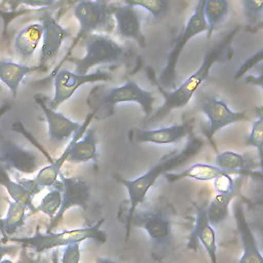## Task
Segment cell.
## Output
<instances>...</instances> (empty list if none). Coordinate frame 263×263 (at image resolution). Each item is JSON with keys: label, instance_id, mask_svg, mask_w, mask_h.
<instances>
[{"label": "cell", "instance_id": "6da1fadb", "mask_svg": "<svg viewBox=\"0 0 263 263\" xmlns=\"http://www.w3.org/2000/svg\"><path fill=\"white\" fill-rule=\"evenodd\" d=\"M238 29L239 27H235L218 42L208 48L199 68L193 74H191L179 87L174 88V90L171 92H166L159 84L157 85L163 97V104L155 111L153 115L145 120L147 124H152L165 118L172 111L184 108L189 103L195 91L209 77L212 66L226 57L232 39Z\"/></svg>", "mask_w": 263, "mask_h": 263}, {"label": "cell", "instance_id": "7a4b0ae2", "mask_svg": "<svg viewBox=\"0 0 263 263\" xmlns=\"http://www.w3.org/2000/svg\"><path fill=\"white\" fill-rule=\"evenodd\" d=\"M202 145L203 142L201 139L192 138L190 141H188L186 146L180 152H174L171 156L161 159L144 175L133 180H127L122 177L116 176V180L124 186L128 194L129 209L127 213L126 223L133 216L136 209H138V206L144 202L149 189L154 185L156 180L161 175H165L166 173L183 165L188 160L192 159L196 154H198Z\"/></svg>", "mask_w": 263, "mask_h": 263}, {"label": "cell", "instance_id": "3957f363", "mask_svg": "<svg viewBox=\"0 0 263 263\" xmlns=\"http://www.w3.org/2000/svg\"><path fill=\"white\" fill-rule=\"evenodd\" d=\"M155 101L152 92L140 87L134 80H127L121 86L111 87L108 90L93 91L88 97L89 106H95L96 115L109 116L114 112V106L120 103H137L141 106L147 118L153 112Z\"/></svg>", "mask_w": 263, "mask_h": 263}, {"label": "cell", "instance_id": "277c9868", "mask_svg": "<svg viewBox=\"0 0 263 263\" xmlns=\"http://www.w3.org/2000/svg\"><path fill=\"white\" fill-rule=\"evenodd\" d=\"M105 219L102 218L95 224L84 228L72 230H64L63 232H46L41 233L38 229L35 234L30 237L9 238L8 240L22 243L26 248L33 250L36 253H42L58 247H66L71 243H80L87 239H92L99 243H104L107 240V234L101 229Z\"/></svg>", "mask_w": 263, "mask_h": 263}, {"label": "cell", "instance_id": "5b68a950", "mask_svg": "<svg viewBox=\"0 0 263 263\" xmlns=\"http://www.w3.org/2000/svg\"><path fill=\"white\" fill-rule=\"evenodd\" d=\"M132 227L145 230L154 247L164 248L172 241V219L167 210L161 205L136 209L126 223V239Z\"/></svg>", "mask_w": 263, "mask_h": 263}, {"label": "cell", "instance_id": "8992f818", "mask_svg": "<svg viewBox=\"0 0 263 263\" xmlns=\"http://www.w3.org/2000/svg\"><path fill=\"white\" fill-rule=\"evenodd\" d=\"M85 54L81 59H67L75 65L74 73L88 74V71L98 65L118 63L124 57V48L114 39L104 34H90L86 36Z\"/></svg>", "mask_w": 263, "mask_h": 263}, {"label": "cell", "instance_id": "52a82bcc", "mask_svg": "<svg viewBox=\"0 0 263 263\" xmlns=\"http://www.w3.org/2000/svg\"><path fill=\"white\" fill-rule=\"evenodd\" d=\"M202 10L203 0H200L196 3L193 13L189 17L185 28L180 33L179 37L175 42L174 47L172 48L171 52L167 55L165 67L161 71V74L159 75L157 81L160 83V86L162 88H175L177 80V64L183 48L186 46L188 41H190L193 37L208 31V26L203 17Z\"/></svg>", "mask_w": 263, "mask_h": 263}, {"label": "cell", "instance_id": "ba28073f", "mask_svg": "<svg viewBox=\"0 0 263 263\" xmlns=\"http://www.w3.org/2000/svg\"><path fill=\"white\" fill-rule=\"evenodd\" d=\"M73 14L79 23L78 34L71 45L65 60L71 53L78 41L92 34L95 31L110 30L113 25L111 3L105 1H80L74 6Z\"/></svg>", "mask_w": 263, "mask_h": 263}, {"label": "cell", "instance_id": "9c48e42d", "mask_svg": "<svg viewBox=\"0 0 263 263\" xmlns=\"http://www.w3.org/2000/svg\"><path fill=\"white\" fill-rule=\"evenodd\" d=\"M95 115H96V112L92 110L86 116V118L82 122L80 128L72 136V139L70 140L69 144L67 145V147L65 148V150L63 151V153L60 155V157L58 159H55L54 161H51L48 165L42 166L38 171L35 178L16 180L33 197L37 193H39L43 188H45V187H51L52 188V187L55 186V184L58 183L59 175L62 173L63 164L67 161L73 144L83 136V134L87 129V127H88L91 119L95 117Z\"/></svg>", "mask_w": 263, "mask_h": 263}, {"label": "cell", "instance_id": "30bf717a", "mask_svg": "<svg viewBox=\"0 0 263 263\" xmlns=\"http://www.w3.org/2000/svg\"><path fill=\"white\" fill-rule=\"evenodd\" d=\"M43 160L38 152L29 149L0 133V164L7 170L31 175L42 166Z\"/></svg>", "mask_w": 263, "mask_h": 263}, {"label": "cell", "instance_id": "8fae6325", "mask_svg": "<svg viewBox=\"0 0 263 263\" xmlns=\"http://www.w3.org/2000/svg\"><path fill=\"white\" fill-rule=\"evenodd\" d=\"M110 79L111 74L101 69L90 74L79 75L72 71L62 68L54 75V93L52 100L49 102L48 107L52 110H55L61 104L68 101L80 86L86 83L109 81Z\"/></svg>", "mask_w": 263, "mask_h": 263}, {"label": "cell", "instance_id": "7c38bea8", "mask_svg": "<svg viewBox=\"0 0 263 263\" xmlns=\"http://www.w3.org/2000/svg\"><path fill=\"white\" fill-rule=\"evenodd\" d=\"M59 178L62 203L55 216L50 220L47 232H50L51 229L60 223L65 213L71 208L80 206L82 209H86L90 198V188L83 178L79 176L66 177L63 173L59 175Z\"/></svg>", "mask_w": 263, "mask_h": 263}, {"label": "cell", "instance_id": "4fadbf2b", "mask_svg": "<svg viewBox=\"0 0 263 263\" xmlns=\"http://www.w3.org/2000/svg\"><path fill=\"white\" fill-rule=\"evenodd\" d=\"M198 108L209 120L205 136L210 141L219 129L241 120H248L245 112L231 110L225 101L218 100L213 96L205 95L200 98L198 100Z\"/></svg>", "mask_w": 263, "mask_h": 263}, {"label": "cell", "instance_id": "5bb4252c", "mask_svg": "<svg viewBox=\"0 0 263 263\" xmlns=\"http://www.w3.org/2000/svg\"><path fill=\"white\" fill-rule=\"evenodd\" d=\"M40 24L42 25L43 33L38 66L42 69L59 54L64 40L69 36V32L49 13H45L41 17Z\"/></svg>", "mask_w": 263, "mask_h": 263}, {"label": "cell", "instance_id": "9a60e30c", "mask_svg": "<svg viewBox=\"0 0 263 263\" xmlns=\"http://www.w3.org/2000/svg\"><path fill=\"white\" fill-rule=\"evenodd\" d=\"M111 12L112 17L115 20L116 33L122 38L135 40L140 46L144 47L146 39L142 32L141 22L136 7L124 1L117 4L111 3Z\"/></svg>", "mask_w": 263, "mask_h": 263}, {"label": "cell", "instance_id": "2e32d148", "mask_svg": "<svg viewBox=\"0 0 263 263\" xmlns=\"http://www.w3.org/2000/svg\"><path fill=\"white\" fill-rule=\"evenodd\" d=\"M46 118L49 140L53 143H62L70 139L81 126V123L68 118L61 112L52 110L45 103L44 99L37 95L34 97Z\"/></svg>", "mask_w": 263, "mask_h": 263}, {"label": "cell", "instance_id": "e0dca14e", "mask_svg": "<svg viewBox=\"0 0 263 263\" xmlns=\"http://www.w3.org/2000/svg\"><path fill=\"white\" fill-rule=\"evenodd\" d=\"M192 122L193 120H190L182 124H175L167 127L133 130V138L138 143H151L156 145L175 144L190 134Z\"/></svg>", "mask_w": 263, "mask_h": 263}, {"label": "cell", "instance_id": "ac0fdd59", "mask_svg": "<svg viewBox=\"0 0 263 263\" xmlns=\"http://www.w3.org/2000/svg\"><path fill=\"white\" fill-rule=\"evenodd\" d=\"M233 213L242 246V255L238 263H263L261 252L258 248L255 235L248 224L241 202L237 201L233 205Z\"/></svg>", "mask_w": 263, "mask_h": 263}, {"label": "cell", "instance_id": "d6986e66", "mask_svg": "<svg viewBox=\"0 0 263 263\" xmlns=\"http://www.w3.org/2000/svg\"><path fill=\"white\" fill-rule=\"evenodd\" d=\"M196 241H199L204 250L206 251L212 263H217V242L216 233L214 228L211 226L205 209L197 208V216L195 221L194 230L190 236V246L196 247Z\"/></svg>", "mask_w": 263, "mask_h": 263}, {"label": "cell", "instance_id": "ffe728a7", "mask_svg": "<svg viewBox=\"0 0 263 263\" xmlns=\"http://www.w3.org/2000/svg\"><path fill=\"white\" fill-rule=\"evenodd\" d=\"M99 138L97 136L96 129L93 127H87L83 136L73 144L67 161L70 163L78 164L92 160L95 163H97L99 156L97 148Z\"/></svg>", "mask_w": 263, "mask_h": 263}, {"label": "cell", "instance_id": "44dd1931", "mask_svg": "<svg viewBox=\"0 0 263 263\" xmlns=\"http://www.w3.org/2000/svg\"><path fill=\"white\" fill-rule=\"evenodd\" d=\"M40 69L39 66H27L0 59V81L5 84L11 95L15 97L24 77Z\"/></svg>", "mask_w": 263, "mask_h": 263}, {"label": "cell", "instance_id": "7402d4cb", "mask_svg": "<svg viewBox=\"0 0 263 263\" xmlns=\"http://www.w3.org/2000/svg\"><path fill=\"white\" fill-rule=\"evenodd\" d=\"M42 25L40 23L31 24L22 29L14 38V49L23 60L30 59L38 48L42 38Z\"/></svg>", "mask_w": 263, "mask_h": 263}, {"label": "cell", "instance_id": "603a6c76", "mask_svg": "<svg viewBox=\"0 0 263 263\" xmlns=\"http://www.w3.org/2000/svg\"><path fill=\"white\" fill-rule=\"evenodd\" d=\"M217 167L229 172L231 175H241V176H257L251 168L255 164L249 160L245 155L238 154L233 151H224L218 153L215 158V164Z\"/></svg>", "mask_w": 263, "mask_h": 263}, {"label": "cell", "instance_id": "cb8c5ba5", "mask_svg": "<svg viewBox=\"0 0 263 263\" xmlns=\"http://www.w3.org/2000/svg\"><path fill=\"white\" fill-rule=\"evenodd\" d=\"M223 174L231 175L229 172L223 171L214 164L195 163L180 173H166L164 177L170 183H174L182 179H194L196 181H210V180H214L215 178Z\"/></svg>", "mask_w": 263, "mask_h": 263}, {"label": "cell", "instance_id": "d4e9b609", "mask_svg": "<svg viewBox=\"0 0 263 263\" xmlns=\"http://www.w3.org/2000/svg\"><path fill=\"white\" fill-rule=\"evenodd\" d=\"M236 194V189L228 193H217L205 209L208 220L211 226L217 227L229 216V205Z\"/></svg>", "mask_w": 263, "mask_h": 263}, {"label": "cell", "instance_id": "484cf974", "mask_svg": "<svg viewBox=\"0 0 263 263\" xmlns=\"http://www.w3.org/2000/svg\"><path fill=\"white\" fill-rule=\"evenodd\" d=\"M203 17L208 26V39L227 18L229 3L225 0H203Z\"/></svg>", "mask_w": 263, "mask_h": 263}, {"label": "cell", "instance_id": "4316f807", "mask_svg": "<svg viewBox=\"0 0 263 263\" xmlns=\"http://www.w3.org/2000/svg\"><path fill=\"white\" fill-rule=\"evenodd\" d=\"M0 185H2L13 201L25 204L30 211L36 212L33 205V196L17 182L11 180L7 168L0 164Z\"/></svg>", "mask_w": 263, "mask_h": 263}, {"label": "cell", "instance_id": "83f0119b", "mask_svg": "<svg viewBox=\"0 0 263 263\" xmlns=\"http://www.w3.org/2000/svg\"><path fill=\"white\" fill-rule=\"evenodd\" d=\"M29 210L25 204L11 201L9 203L7 214L2 219V234L10 235L14 233L25 223L26 211Z\"/></svg>", "mask_w": 263, "mask_h": 263}, {"label": "cell", "instance_id": "f1b7e54d", "mask_svg": "<svg viewBox=\"0 0 263 263\" xmlns=\"http://www.w3.org/2000/svg\"><path fill=\"white\" fill-rule=\"evenodd\" d=\"M62 203V193L60 189V181L52 187L41 199L40 203L36 208V212H42L45 214L50 220L55 216L58 211L60 210Z\"/></svg>", "mask_w": 263, "mask_h": 263}, {"label": "cell", "instance_id": "f546056e", "mask_svg": "<svg viewBox=\"0 0 263 263\" xmlns=\"http://www.w3.org/2000/svg\"><path fill=\"white\" fill-rule=\"evenodd\" d=\"M125 3L134 7H142L149 11L153 17L160 18L162 17L168 9V1L166 0H137V1H124Z\"/></svg>", "mask_w": 263, "mask_h": 263}, {"label": "cell", "instance_id": "4dcf8cb0", "mask_svg": "<svg viewBox=\"0 0 263 263\" xmlns=\"http://www.w3.org/2000/svg\"><path fill=\"white\" fill-rule=\"evenodd\" d=\"M246 144L248 146L255 147L258 152L259 163H262V148H263V118L262 114L259 115V118L253 121L252 128L249 137L247 138Z\"/></svg>", "mask_w": 263, "mask_h": 263}, {"label": "cell", "instance_id": "1f68e13d", "mask_svg": "<svg viewBox=\"0 0 263 263\" xmlns=\"http://www.w3.org/2000/svg\"><path fill=\"white\" fill-rule=\"evenodd\" d=\"M243 8V13L246 17L250 21H257L261 18L263 11V1H254V0H243L241 1Z\"/></svg>", "mask_w": 263, "mask_h": 263}, {"label": "cell", "instance_id": "d6a6232c", "mask_svg": "<svg viewBox=\"0 0 263 263\" xmlns=\"http://www.w3.org/2000/svg\"><path fill=\"white\" fill-rule=\"evenodd\" d=\"M214 188L217 193H228L236 189L235 182L231 175L223 174L214 179Z\"/></svg>", "mask_w": 263, "mask_h": 263}, {"label": "cell", "instance_id": "836d02e7", "mask_svg": "<svg viewBox=\"0 0 263 263\" xmlns=\"http://www.w3.org/2000/svg\"><path fill=\"white\" fill-rule=\"evenodd\" d=\"M80 258V243H71L64 249L61 263H79Z\"/></svg>", "mask_w": 263, "mask_h": 263}, {"label": "cell", "instance_id": "e575fe53", "mask_svg": "<svg viewBox=\"0 0 263 263\" xmlns=\"http://www.w3.org/2000/svg\"><path fill=\"white\" fill-rule=\"evenodd\" d=\"M263 59V51L262 49H259L256 53H254L252 57H250L241 66L240 68L237 70V72L235 73V79L240 78L243 74L247 73V71H249L250 69H252L255 65H257L258 63H261Z\"/></svg>", "mask_w": 263, "mask_h": 263}, {"label": "cell", "instance_id": "d590c367", "mask_svg": "<svg viewBox=\"0 0 263 263\" xmlns=\"http://www.w3.org/2000/svg\"><path fill=\"white\" fill-rule=\"evenodd\" d=\"M246 82L250 84H255L258 85L260 88H262V74H260L258 77L255 76H248L246 78Z\"/></svg>", "mask_w": 263, "mask_h": 263}, {"label": "cell", "instance_id": "8d00e7d4", "mask_svg": "<svg viewBox=\"0 0 263 263\" xmlns=\"http://www.w3.org/2000/svg\"><path fill=\"white\" fill-rule=\"evenodd\" d=\"M11 250H12V247L4 246V245L1 243V240H0V262L3 260L4 256L7 255Z\"/></svg>", "mask_w": 263, "mask_h": 263}, {"label": "cell", "instance_id": "74e56055", "mask_svg": "<svg viewBox=\"0 0 263 263\" xmlns=\"http://www.w3.org/2000/svg\"><path fill=\"white\" fill-rule=\"evenodd\" d=\"M10 109V104L5 103L0 106V118L6 114V112Z\"/></svg>", "mask_w": 263, "mask_h": 263}, {"label": "cell", "instance_id": "f35d334b", "mask_svg": "<svg viewBox=\"0 0 263 263\" xmlns=\"http://www.w3.org/2000/svg\"><path fill=\"white\" fill-rule=\"evenodd\" d=\"M95 263H117L110 258H98Z\"/></svg>", "mask_w": 263, "mask_h": 263}, {"label": "cell", "instance_id": "ab89813d", "mask_svg": "<svg viewBox=\"0 0 263 263\" xmlns=\"http://www.w3.org/2000/svg\"><path fill=\"white\" fill-rule=\"evenodd\" d=\"M51 263H60V261H59V256H58L57 251H53V252H52V255H51Z\"/></svg>", "mask_w": 263, "mask_h": 263}, {"label": "cell", "instance_id": "60d3db41", "mask_svg": "<svg viewBox=\"0 0 263 263\" xmlns=\"http://www.w3.org/2000/svg\"><path fill=\"white\" fill-rule=\"evenodd\" d=\"M0 263H13V262L10 261V260H7V259H3Z\"/></svg>", "mask_w": 263, "mask_h": 263}, {"label": "cell", "instance_id": "b9f144b4", "mask_svg": "<svg viewBox=\"0 0 263 263\" xmlns=\"http://www.w3.org/2000/svg\"><path fill=\"white\" fill-rule=\"evenodd\" d=\"M0 231L2 232V218H1V216H0Z\"/></svg>", "mask_w": 263, "mask_h": 263}, {"label": "cell", "instance_id": "7bdbcfd3", "mask_svg": "<svg viewBox=\"0 0 263 263\" xmlns=\"http://www.w3.org/2000/svg\"><path fill=\"white\" fill-rule=\"evenodd\" d=\"M32 263H41V261H40V259H38V260H36V261L32 262Z\"/></svg>", "mask_w": 263, "mask_h": 263}, {"label": "cell", "instance_id": "ee69618b", "mask_svg": "<svg viewBox=\"0 0 263 263\" xmlns=\"http://www.w3.org/2000/svg\"><path fill=\"white\" fill-rule=\"evenodd\" d=\"M0 88H1V87H0Z\"/></svg>", "mask_w": 263, "mask_h": 263}]
</instances>
